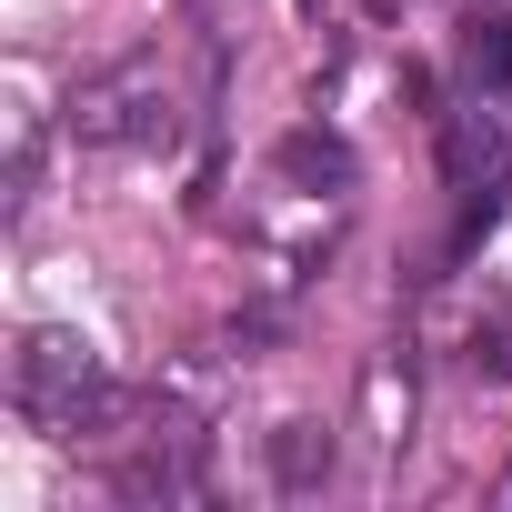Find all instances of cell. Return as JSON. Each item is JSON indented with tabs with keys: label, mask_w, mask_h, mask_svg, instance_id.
<instances>
[{
	"label": "cell",
	"mask_w": 512,
	"mask_h": 512,
	"mask_svg": "<svg viewBox=\"0 0 512 512\" xmlns=\"http://www.w3.org/2000/svg\"><path fill=\"white\" fill-rule=\"evenodd\" d=\"M472 362H482L492 382H512V322H492V332L472 322Z\"/></svg>",
	"instance_id": "52a82bcc"
},
{
	"label": "cell",
	"mask_w": 512,
	"mask_h": 512,
	"mask_svg": "<svg viewBox=\"0 0 512 512\" xmlns=\"http://www.w3.org/2000/svg\"><path fill=\"white\" fill-rule=\"evenodd\" d=\"M161 131H171L161 61H111L71 91V141H91V151H131V141H161Z\"/></svg>",
	"instance_id": "3957f363"
},
{
	"label": "cell",
	"mask_w": 512,
	"mask_h": 512,
	"mask_svg": "<svg viewBox=\"0 0 512 512\" xmlns=\"http://www.w3.org/2000/svg\"><path fill=\"white\" fill-rule=\"evenodd\" d=\"M462 81L492 91V101H512V11H482L462 31Z\"/></svg>",
	"instance_id": "277c9868"
},
{
	"label": "cell",
	"mask_w": 512,
	"mask_h": 512,
	"mask_svg": "<svg viewBox=\"0 0 512 512\" xmlns=\"http://www.w3.org/2000/svg\"><path fill=\"white\" fill-rule=\"evenodd\" d=\"M11 402H21L41 432H101V422H121V382L91 362L81 332H21V352H11Z\"/></svg>",
	"instance_id": "6da1fadb"
},
{
	"label": "cell",
	"mask_w": 512,
	"mask_h": 512,
	"mask_svg": "<svg viewBox=\"0 0 512 512\" xmlns=\"http://www.w3.org/2000/svg\"><path fill=\"white\" fill-rule=\"evenodd\" d=\"M272 472H282V492H322L332 482V432L322 422H282L272 432Z\"/></svg>",
	"instance_id": "5b68a950"
},
{
	"label": "cell",
	"mask_w": 512,
	"mask_h": 512,
	"mask_svg": "<svg viewBox=\"0 0 512 512\" xmlns=\"http://www.w3.org/2000/svg\"><path fill=\"white\" fill-rule=\"evenodd\" d=\"M442 181L462 191V241L492 231V211H502V191H512V121H502L492 91H472V101L442 121Z\"/></svg>",
	"instance_id": "7a4b0ae2"
},
{
	"label": "cell",
	"mask_w": 512,
	"mask_h": 512,
	"mask_svg": "<svg viewBox=\"0 0 512 512\" xmlns=\"http://www.w3.org/2000/svg\"><path fill=\"white\" fill-rule=\"evenodd\" d=\"M282 171H292V181H332V191H352V151H342L332 131H292V141H282Z\"/></svg>",
	"instance_id": "8992f818"
}]
</instances>
